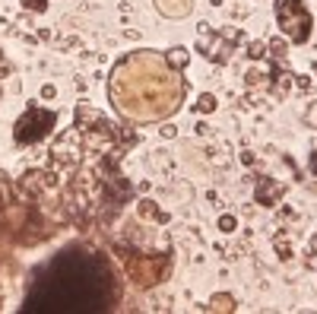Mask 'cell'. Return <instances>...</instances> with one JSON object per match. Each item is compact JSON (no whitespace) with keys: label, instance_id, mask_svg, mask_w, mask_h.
I'll use <instances>...</instances> for the list:
<instances>
[{"label":"cell","instance_id":"cell-2","mask_svg":"<svg viewBox=\"0 0 317 314\" xmlns=\"http://www.w3.org/2000/svg\"><path fill=\"white\" fill-rule=\"evenodd\" d=\"M276 16H279L282 32L292 41H305L311 35V13H308L302 0H276Z\"/></svg>","mask_w":317,"mask_h":314},{"label":"cell","instance_id":"cell-9","mask_svg":"<svg viewBox=\"0 0 317 314\" xmlns=\"http://www.w3.org/2000/svg\"><path fill=\"white\" fill-rule=\"evenodd\" d=\"M263 54V45H257V41H254V45H251V57H260Z\"/></svg>","mask_w":317,"mask_h":314},{"label":"cell","instance_id":"cell-8","mask_svg":"<svg viewBox=\"0 0 317 314\" xmlns=\"http://www.w3.org/2000/svg\"><path fill=\"white\" fill-rule=\"evenodd\" d=\"M22 6H29V10H32V6H35V10H45V0H22Z\"/></svg>","mask_w":317,"mask_h":314},{"label":"cell","instance_id":"cell-3","mask_svg":"<svg viewBox=\"0 0 317 314\" xmlns=\"http://www.w3.org/2000/svg\"><path fill=\"white\" fill-rule=\"evenodd\" d=\"M51 124H54V115H51V111L32 108L29 115H22L19 124H16V140H19V143H38V140L51 130Z\"/></svg>","mask_w":317,"mask_h":314},{"label":"cell","instance_id":"cell-6","mask_svg":"<svg viewBox=\"0 0 317 314\" xmlns=\"http://www.w3.org/2000/svg\"><path fill=\"white\" fill-rule=\"evenodd\" d=\"M216 108V99H212V95H203L200 99V111H212Z\"/></svg>","mask_w":317,"mask_h":314},{"label":"cell","instance_id":"cell-1","mask_svg":"<svg viewBox=\"0 0 317 314\" xmlns=\"http://www.w3.org/2000/svg\"><path fill=\"white\" fill-rule=\"evenodd\" d=\"M105 273L92 257H64L51 264V276H41L38 289L29 295L25 308L35 311H96L105 308Z\"/></svg>","mask_w":317,"mask_h":314},{"label":"cell","instance_id":"cell-4","mask_svg":"<svg viewBox=\"0 0 317 314\" xmlns=\"http://www.w3.org/2000/svg\"><path fill=\"white\" fill-rule=\"evenodd\" d=\"M210 308L212 311H228V308H232V299H228V295H216V299L210 302Z\"/></svg>","mask_w":317,"mask_h":314},{"label":"cell","instance_id":"cell-7","mask_svg":"<svg viewBox=\"0 0 317 314\" xmlns=\"http://www.w3.org/2000/svg\"><path fill=\"white\" fill-rule=\"evenodd\" d=\"M219 229H222V232H232V229H235V219H232V216H222V219H219Z\"/></svg>","mask_w":317,"mask_h":314},{"label":"cell","instance_id":"cell-5","mask_svg":"<svg viewBox=\"0 0 317 314\" xmlns=\"http://www.w3.org/2000/svg\"><path fill=\"white\" fill-rule=\"evenodd\" d=\"M168 60H171V64H175V67H184V64H187V51L175 48V51H171V54H168Z\"/></svg>","mask_w":317,"mask_h":314}]
</instances>
